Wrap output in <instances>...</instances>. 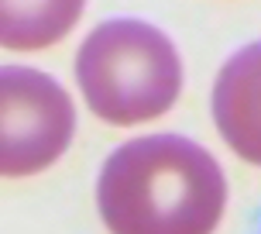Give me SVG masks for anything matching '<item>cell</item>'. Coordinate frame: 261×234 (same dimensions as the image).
<instances>
[{
	"mask_svg": "<svg viewBox=\"0 0 261 234\" xmlns=\"http://www.w3.org/2000/svg\"><path fill=\"white\" fill-rule=\"evenodd\" d=\"M76 83L86 107L107 124L155 121L182 93V59L158 28L120 17L107 21L79 45Z\"/></svg>",
	"mask_w": 261,
	"mask_h": 234,
	"instance_id": "2",
	"label": "cell"
},
{
	"mask_svg": "<svg viewBox=\"0 0 261 234\" xmlns=\"http://www.w3.org/2000/svg\"><path fill=\"white\" fill-rule=\"evenodd\" d=\"M96 203L110 234H213L227 207V179L196 142L151 134L103 162Z\"/></svg>",
	"mask_w": 261,
	"mask_h": 234,
	"instance_id": "1",
	"label": "cell"
},
{
	"mask_svg": "<svg viewBox=\"0 0 261 234\" xmlns=\"http://www.w3.org/2000/svg\"><path fill=\"white\" fill-rule=\"evenodd\" d=\"M86 0H0V45L14 52L48 49L83 17Z\"/></svg>",
	"mask_w": 261,
	"mask_h": 234,
	"instance_id": "5",
	"label": "cell"
},
{
	"mask_svg": "<svg viewBox=\"0 0 261 234\" xmlns=\"http://www.w3.org/2000/svg\"><path fill=\"white\" fill-rule=\"evenodd\" d=\"M76 131L69 93L28 65H0V176L21 179L55 166Z\"/></svg>",
	"mask_w": 261,
	"mask_h": 234,
	"instance_id": "3",
	"label": "cell"
},
{
	"mask_svg": "<svg viewBox=\"0 0 261 234\" xmlns=\"http://www.w3.org/2000/svg\"><path fill=\"white\" fill-rule=\"evenodd\" d=\"M213 121L237 155L261 166V41L227 59L213 83Z\"/></svg>",
	"mask_w": 261,
	"mask_h": 234,
	"instance_id": "4",
	"label": "cell"
}]
</instances>
